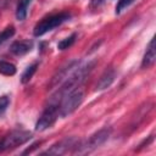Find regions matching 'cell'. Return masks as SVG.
<instances>
[{"label": "cell", "mask_w": 156, "mask_h": 156, "mask_svg": "<svg viewBox=\"0 0 156 156\" xmlns=\"http://www.w3.org/2000/svg\"><path fill=\"white\" fill-rule=\"evenodd\" d=\"M156 60V49H155V38H152L146 48V51L144 54V57H143V61H141V67L143 68H149L150 66L154 65Z\"/></svg>", "instance_id": "obj_11"}, {"label": "cell", "mask_w": 156, "mask_h": 156, "mask_svg": "<svg viewBox=\"0 0 156 156\" xmlns=\"http://www.w3.org/2000/svg\"><path fill=\"white\" fill-rule=\"evenodd\" d=\"M12 0H0V7H7L9 5H11Z\"/></svg>", "instance_id": "obj_20"}, {"label": "cell", "mask_w": 156, "mask_h": 156, "mask_svg": "<svg viewBox=\"0 0 156 156\" xmlns=\"http://www.w3.org/2000/svg\"><path fill=\"white\" fill-rule=\"evenodd\" d=\"M135 0H118L117 5H116V15H119L124 9H127L129 5H132Z\"/></svg>", "instance_id": "obj_17"}, {"label": "cell", "mask_w": 156, "mask_h": 156, "mask_svg": "<svg viewBox=\"0 0 156 156\" xmlns=\"http://www.w3.org/2000/svg\"><path fill=\"white\" fill-rule=\"evenodd\" d=\"M10 105V99L9 96L4 95V96H0V116L4 115V112L6 111V108L9 107Z\"/></svg>", "instance_id": "obj_18"}, {"label": "cell", "mask_w": 156, "mask_h": 156, "mask_svg": "<svg viewBox=\"0 0 156 156\" xmlns=\"http://www.w3.org/2000/svg\"><path fill=\"white\" fill-rule=\"evenodd\" d=\"M111 135V129L110 128H102L100 130H98L96 133H94L85 144L83 145H77L74 149V152H90L93 150H95L96 147H99L100 145H102Z\"/></svg>", "instance_id": "obj_5"}, {"label": "cell", "mask_w": 156, "mask_h": 156, "mask_svg": "<svg viewBox=\"0 0 156 156\" xmlns=\"http://www.w3.org/2000/svg\"><path fill=\"white\" fill-rule=\"evenodd\" d=\"M33 48V41L32 40H17L13 41L10 46V51L16 55V56H22L29 52Z\"/></svg>", "instance_id": "obj_9"}, {"label": "cell", "mask_w": 156, "mask_h": 156, "mask_svg": "<svg viewBox=\"0 0 156 156\" xmlns=\"http://www.w3.org/2000/svg\"><path fill=\"white\" fill-rule=\"evenodd\" d=\"M69 13L67 12H60V13H55V15H50L45 18H43L40 22H38L34 27L33 34L35 37H41L45 33L52 30L54 28L61 26L63 22H66L69 18Z\"/></svg>", "instance_id": "obj_2"}, {"label": "cell", "mask_w": 156, "mask_h": 156, "mask_svg": "<svg viewBox=\"0 0 156 156\" xmlns=\"http://www.w3.org/2000/svg\"><path fill=\"white\" fill-rule=\"evenodd\" d=\"M77 145H78V141L76 138H65V139L57 141L56 144H54L46 151H44L43 155H63V154L68 152L71 149L74 150Z\"/></svg>", "instance_id": "obj_7"}, {"label": "cell", "mask_w": 156, "mask_h": 156, "mask_svg": "<svg viewBox=\"0 0 156 156\" xmlns=\"http://www.w3.org/2000/svg\"><path fill=\"white\" fill-rule=\"evenodd\" d=\"M76 66H78V61H72V62H69L68 65H66L65 67H62V68H60L57 72H56V74L52 77V79H51V82H50V84H49V89H52L54 87H56L61 80H63L66 77H67V74L73 69V68H76Z\"/></svg>", "instance_id": "obj_8"}, {"label": "cell", "mask_w": 156, "mask_h": 156, "mask_svg": "<svg viewBox=\"0 0 156 156\" xmlns=\"http://www.w3.org/2000/svg\"><path fill=\"white\" fill-rule=\"evenodd\" d=\"M102 2H104V0H91L90 1V7H99Z\"/></svg>", "instance_id": "obj_19"}, {"label": "cell", "mask_w": 156, "mask_h": 156, "mask_svg": "<svg viewBox=\"0 0 156 156\" xmlns=\"http://www.w3.org/2000/svg\"><path fill=\"white\" fill-rule=\"evenodd\" d=\"M57 117H58V105L49 102V105L45 107L41 116L39 117V119L35 123V130L43 132V130L50 128L56 122Z\"/></svg>", "instance_id": "obj_6"}, {"label": "cell", "mask_w": 156, "mask_h": 156, "mask_svg": "<svg viewBox=\"0 0 156 156\" xmlns=\"http://www.w3.org/2000/svg\"><path fill=\"white\" fill-rule=\"evenodd\" d=\"M94 65H95V62L91 61V62L85 63L84 66H80L79 68L76 67V69L73 71V73H72L69 77L67 76V77L65 78L63 84H62V85L58 88V90L51 96L50 102L58 105V102H60L66 95H68V94L72 93L73 90L78 89V88L80 87V84L85 80V78L90 74L91 69L94 68Z\"/></svg>", "instance_id": "obj_1"}, {"label": "cell", "mask_w": 156, "mask_h": 156, "mask_svg": "<svg viewBox=\"0 0 156 156\" xmlns=\"http://www.w3.org/2000/svg\"><path fill=\"white\" fill-rule=\"evenodd\" d=\"M15 34V27L13 26H10V27H6L1 33H0V45L4 44L7 39H10L11 37H13Z\"/></svg>", "instance_id": "obj_16"}, {"label": "cell", "mask_w": 156, "mask_h": 156, "mask_svg": "<svg viewBox=\"0 0 156 156\" xmlns=\"http://www.w3.org/2000/svg\"><path fill=\"white\" fill-rule=\"evenodd\" d=\"M115 77H116V72L113 68L110 67V68L105 69V72L101 74L100 79H99V82L96 83L95 89L96 90H104V89L108 88L112 84V82L115 80Z\"/></svg>", "instance_id": "obj_10"}, {"label": "cell", "mask_w": 156, "mask_h": 156, "mask_svg": "<svg viewBox=\"0 0 156 156\" xmlns=\"http://www.w3.org/2000/svg\"><path fill=\"white\" fill-rule=\"evenodd\" d=\"M37 68H38V62H34V63H32L30 66H28V67L26 68V71L22 73L21 83H22V84H27V83L33 78V76H34Z\"/></svg>", "instance_id": "obj_13"}, {"label": "cell", "mask_w": 156, "mask_h": 156, "mask_svg": "<svg viewBox=\"0 0 156 156\" xmlns=\"http://www.w3.org/2000/svg\"><path fill=\"white\" fill-rule=\"evenodd\" d=\"M30 138H32V133L28 130H23V129L12 130L0 140V152H5L20 145H23Z\"/></svg>", "instance_id": "obj_3"}, {"label": "cell", "mask_w": 156, "mask_h": 156, "mask_svg": "<svg viewBox=\"0 0 156 156\" xmlns=\"http://www.w3.org/2000/svg\"><path fill=\"white\" fill-rule=\"evenodd\" d=\"M84 94L80 89H76L68 95H66L61 100V105H58V116L67 117L68 115L73 113L82 104Z\"/></svg>", "instance_id": "obj_4"}, {"label": "cell", "mask_w": 156, "mask_h": 156, "mask_svg": "<svg viewBox=\"0 0 156 156\" xmlns=\"http://www.w3.org/2000/svg\"><path fill=\"white\" fill-rule=\"evenodd\" d=\"M32 0H18L16 9V18L18 21H23L27 17V9L30 5Z\"/></svg>", "instance_id": "obj_12"}, {"label": "cell", "mask_w": 156, "mask_h": 156, "mask_svg": "<svg viewBox=\"0 0 156 156\" xmlns=\"http://www.w3.org/2000/svg\"><path fill=\"white\" fill-rule=\"evenodd\" d=\"M16 66L7 61H0V73L4 76H13L16 74Z\"/></svg>", "instance_id": "obj_14"}, {"label": "cell", "mask_w": 156, "mask_h": 156, "mask_svg": "<svg viewBox=\"0 0 156 156\" xmlns=\"http://www.w3.org/2000/svg\"><path fill=\"white\" fill-rule=\"evenodd\" d=\"M76 38H77V34H76V33H73V34H71L69 37H67V38L62 39V40L57 44V49H58V50H66V49L71 48V46L74 44Z\"/></svg>", "instance_id": "obj_15"}]
</instances>
